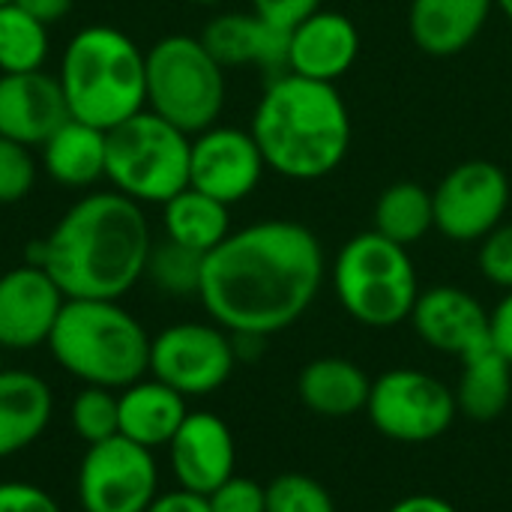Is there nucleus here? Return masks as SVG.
Returning <instances> with one entry per match:
<instances>
[{
  "label": "nucleus",
  "instance_id": "nucleus-28",
  "mask_svg": "<svg viewBox=\"0 0 512 512\" xmlns=\"http://www.w3.org/2000/svg\"><path fill=\"white\" fill-rule=\"evenodd\" d=\"M51 51L48 24L36 21L18 3L0 6V75L36 72Z\"/></svg>",
  "mask_w": 512,
  "mask_h": 512
},
{
  "label": "nucleus",
  "instance_id": "nucleus-38",
  "mask_svg": "<svg viewBox=\"0 0 512 512\" xmlns=\"http://www.w3.org/2000/svg\"><path fill=\"white\" fill-rule=\"evenodd\" d=\"M147 512H210V504L204 495H195L186 489H171V492H159Z\"/></svg>",
  "mask_w": 512,
  "mask_h": 512
},
{
  "label": "nucleus",
  "instance_id": "nucleus-19",
  "mask_svg": "<svg viewBox=\"0 0 512 512\" xmlns=\"http://www.w3.org/2000/svg\"><path fill=\"white\" fill-rule=\"evenodd\" d=\"M288 36L255 12H222L207 21L201 42L225 69L258 66L273 78L288 72Z\"/></svg>",
  "mask_w": 512,
  "mask_h": 512
},
{
  "label": "nucleus",
  "instance_id": "nucleus-26",
  "mask_svg": "<svg viewBox=\"0 0 512 512\" xmlns=\"http://www.w3.org/2000/svg\"><path fill=\"white\" fill-rule=\"evenodd\" d=\"M162 231L165 240L186 246L198 255H207L231 234L228 204L186 186L183 192L162 204Z\"/></svg>",
  "mask_w": 512,
  "mask_h": 512
},
{
  "label": "nucleus",
  "instance_id": "nucleus-3",
  "mask_svg": "<svg viewBox=\"0 0 512 512\" xmlns=\"http://www.w3.org/2000/svg\"><path fill=\"white\" fill-rule=\"evenodd\" d=\"M249 132L267 168L297 183L330 177L351 150V114L336 84L294 72L267 81Z\"/></svg>",
  "mask_w": 512,
  "mask_h": 512
},
{
  "label": "nucleus",
  "instance_id": "nucleus-33",
  "mask_svg": "<svg viewBox=\"0 0 512 512\" xmlns=\"http://www.w3.org/2000/svg\"><path fill=\"white\" fill-rule=\"evenodd\" d=\"M477 267L486 282L501 291H512V222H501L489 237L480 240Z\"/></svg>",
  "mask_w": 512,
  "mask_h": 512
},
{
  "label": "nucleus",
  "instance_id": "nucleus-12",
  "mask_svg": "<svg viewBox=\"0 0 512 512\" xmlns=\"http://www.w3.org/2000/svg\"><path fill=\"white\" fill-rule=\"evenodd\" d=\"M510 177L489 159H468L450 168L432 189L435 228L453 243H480L510 210Z\"/></svg>",
  "mask_w": 512,
  "mask_h": 512
},
{
  "label": "nucleus",
  "instance_id": "nucleus-24",
  "mask_svg": "<svg viewBox=\"0 0 512 512\" xmlns=\"http://www.w3.org/2000/svg\"><path fill=\"white\" fill-rule=\"evenodd\" d=\"M45 174L63 189H90L105 180L108 132L69 117L42 147Z\"/></svg>",
  "mask_w": 512,
  "mask_h": 512
},
{
  "label": "nucleus",
  "instance_id": "nucleus-7",
  "mask_svg": "<svg viewBox=\"0 0 512 512\" xmlns=\"http://www.w3.org/2000/svg\"><path fill=\"white\" fill-rule=\"evenodd\" d=\"M192 135L150 108L108 129L105 180L135 204H165L189 186Z\"/></svg>",
  "mask_w": 512,
  "mask_h": 512
},
{
  "label": "nucleus",
  "instance_id": "nucleus-35",
  "mask_svg": "<svg viewBox=\"0 0 512 512\" xmlns=\"http://www.w3.org/2000/svg\"><path fill=\"white\" fill-rule=\"evenodd\" d=\"M0 512H63L57 498L36 483L3 480L0 483Z\"/></svg>",
  "mask_w": 512,
  "mask_h": 512
},
{
  "label": "nucleus",
  "instance_id": "nucleus-20",
  "mask_svg": "<svg viewBox=\"0 0 512 512\" xmlns=\"http://www.w3.org/2000/svg\"><path fill=\"white\" fill-rule=\"evenodd\" d=\"M51 384L27 369H0V462L30 450L51 426Z\"/></svg>",
  "mask_w": 512,
  "mask_h": 512
},
{
  "label": "nucleus",
  "instance_id": "nucleus-36",
  "mask_svg": "<svg viewBox=\"0 0 512 512\" xmlns=\"http://www.w3.org/2000/svg\"><path fill=\"white\" fill-rule=\"evenodd\" d=\"M324 0H252V12L270 21L279 30H294L300 21H306L312 12L321 9Z\"/></svg>",
  "mask_w": 512,
  "mask_h": 512
},
{
  "label": "nucleus",
  "instance_id": "nucleus-10",
  "mask_svg": "<svg viewBox=\"0 0 512 512\" xmlns=\"http://www.w3.org/2000/svg\"><path fill=\"white\" fill-rule=\"evenodd\" d=\"M234 366L231 333L216 321H177L150 339V375L186 399L225 387Z\"/></svg>",
  "mask_w": 512,
  "mask_h": 512
},
{
  "label": "nucleus",
  "instance_id": "nucleus-1",
  "mask_svg": "<svg viewBox=\"0 0 512 512\" xmlns=\"http://www.w3.org/2000/svg\"><path fill=\"white\" fill-rule=\"evenodd\" d=\"M327 258L312 228L264 219L231 231L204 255L198 300L228 333L276 336L294 327L318 300Z\"/></svg>",
  "mask_w": 512,
  "mask_h": 512
},
{
  "label": "nucleus",
  "instance_id": "nucleus-18",
  "mask_svg": "<svg viewBox=\"0 0 512 512\" xmlns=\"http://www.w3.org/2000/svg\"><path fill=\"white\" fill-rule=\"evenodd\" d=\"M360 54L357 24L333 9H318L288 36V72L336 84Z\"/></svg>",
  "mask_w": 512,
  "mask_h": 512
},
{
  "label": "nucleus",
  "instance_id": "nucleus-21",
  "mask_svg": "<svg viewBox=\"0 0 512 512\" xmlns=\"http://www.w3.org/2000/svg\"><path fill=\"white\" fill-rule=\"evenodd\" d=\"M189 399L174 387L150 378H141L123 390H117V432L132 444L147 450H162L171 444L177 429L189 414Z\"/></svg>",
  "mask_w": 512,
  "mask_h": 512
},
{
  "label": "nucleus",
  "instance_id": "nucleus-44",
  "mask_svg": "<svg viewBox=\"0 0 512 512\" xmlns=\"http://www.w3.org/2000/svg\"><path fill=\"white\" fill-rule=\"evenodd\" d=\"M3 3H12V0H0V6H3Z\"/></svg>",
  "mask_w": 512,
  "mask_h": 512
},
{
  "label": "nucleus",
  "instance_id": "nucleus-34",
  "mask_svg": "<svg viewBox=\"0 0 512 512\" xmlns=\"http://www.w3.org/2000/svg\"><path fill=\"white\" fill-rule=\"evenodd\" d=\"M207 504L210 512H267V486L234 474L213 495H207Z\"/></svg>",
  "mask_w": 512,
  "mask_h": 512
},
{
  "label": "nucleus",
  "instance_id": "nucleus-11",
  "mask_svg": "<svg viewBox=\"0 0 512 512\" xmlns=\"http://www.w3.org/2000/svg\"><path fill=\"white\" fill-rule=\"evenodd\" d=\"M81 512H147L159 495L156 453L123 435L90 444L78 465Z\"/></svg>",
  "mask_w": 512,
  "mask_h": 512
},
{
  "label": "nucleus",
  "instance_id": "nucleus-43",
  "mask_svg": "<svg viewBox=\"0 0 512 512\" xmlns=\"http://www.w3.org/2000/svg\"><path fill=\"white\" fill-rule=\"evenodd\" d=\"M186 3H195V6H219L225 0H186Z\"/></svg>",
  "mask_w": 512,
  "mask_h": 512
},
{
  "label": "nucleus",
  "instance_id": "nucleus-37",
  "mask_svg": "<svg viewBox=\"0 0 512 512\" xmlns=\"http://www.w3.org/2000/svg\"><path fill=\"white\" fill-rule=\"evenodd\" d=\"M489 333L498 354L507 357V363L512 366V291H507L501 303L489 312Z\"/></svg>",
  "mask_w": 512,
  "mask_h": 512
},
{
  "label": "nucleus",
  "instance_id": "nucleus-14",
  "mask_svg": "<svg viewBox=\"0 0 512 512\" xmlns=\"http://www.w3.org/2000/svg\"><path fill=\"white\" fill-rule=\"evenodd\" d=\"M66 294L48 270L24 261L0 273V351L24 354L48 345Z\"/></svg>",
  "mask_w": 512,
  "mask_h": 512
},
{
  "label": "nucleus",
  "instance_id": "nucleus-9",
  "mask_svg": "<svg viewBox=\"0 0 512 512\" xmlns=\"http://www.w3.org/2000/svg\"><path fill=\"white\" fill-rule=\"evenodd\" d=\"M366 414L396 444H429L450 432L459 417L456 393L420 369H390L372 381Z\"/></svg>",
  "mask_w": 512,
  "mask_h": 512
},
{
  "label": "nucleus",
  "instance_id": "nucleus-6",
  "mask_svg": "<svg viewBox=\"0 0 512 512\" xmlns=\"http://www.w3.org/2000/svg\"><path fill=\"white\" fill-rule=\"evenodd\" d=\"M330 285L339 306L363 327L390 330L411 318L420 297L411 252L378 231L354 234L330 264Z\"/></svg>",
  "mask_w": 512,
  "mask_h": 512
},
{
  "label": "nucleus",
  "instance_id": "nucleus-32",
  "mask_svg": "<svg viewBox=\"0 0 512 512\" xmlns=\"http://www.w3.org/2000/svg\"><path fill=\"white\" fill-rule=\"evenodd\" d=\"M36 186L33 150L0 135V204L24 201Z\"/></svg>",
  "mask_w": 512,
  "mask_h": 512
},
{
  "label": "nucleus",
  "instance_id": "nucleus-25",
  "mask_svg": "<svg viewBox=\"0 0 512 512\" xmlns=\"http://www.w3.org/2000/svg\"><path fill=\"white\" fill-rule=\"evenodd\" d=\"M456 408L471 423H495L512 402V366L486 345L462 360V375L456 384Z\"/></svg>",
  "mask_w": 512,
  "mask_h": 512
},
{
  "label": "nucleus",
  "instance_id": "nucleus-16",
  "mask_svg": "<svg viewBox=\"0 0 512 512\" xmlns=\"http://www.w3.org/2000/svg\"><path fill=\"white\" fill-rule=\"evenodd\" d=\"M408 321L432 351L456 360H465L468 354L492 345L486 306L471 291L456 285H435L420 291Z\"/></svg>",
  "mask_w": 512,
  "mask_h": 512
},
{
  "label": "nucleus",
  "instance_id": "nucleus-29",
  "mask_svg": "<svg viewBox=\"0 0 512 512\" xmlns=\"http://www.w3.org/2000/svg\"><path fill=\"white\" fill-rule=\"evenodd\" d=\"M204 273V255L177 246L171 240L153 243L144 279L165 297H198Z\"/></svg>",
  "mask_w": 512,
  "mask_h": 512
},
{
  "label": "nucleus",
  "instance_id": "nucleus-5",
  "mask_svg": "<svg viewBox=\"0 0 512 512\" xmlns=\"http://www.w3.org/2000/svg\"><path fill=\"white\" fill-rule=\"evenodd\" d=\"M150 339L120 300H66L48 351L84 387L123 390L150 375Z\"/></svg>",
  "mask_w": 512,
  "mask_h": 512
},
{
  "label": "nucleus",
  "instance_id": "nucleus-22",
  "mask_svg": "<svg viewBox=\"0 0 512 512\" xmlns=\"http://www.w3.org/2000/svg\"><path fill=\"white\" fill-rule=\"evenodd\" d=\"M495 0H411L408 30L429 57H456L489 24Z\"/></svg>",
  "mask_w": 512,
  "mask_h": 512
},
{
  "label": "nucleus",
  "instance_id": "nucleus-42",
  "mask_svg": "<svg viewBox=\"0 0 512 512\" xmlns=\"http://www.w3.org/2000/svg\"><path fill=\"white\" fill-rule=\"evenodd\" d=\"M495 6L507 15V21L512 24V0H495Z\"/></svg>",
  "mask_w": 512,
  "mask_h": 512
},
{
  "label": "nucleus",
  "instance_id": "nucleus-31",
  "mask_svg": "<svg viewBox=\"0 0 512 512\" xmlns=\"http://www.w3.org/2000/svg\"><path fill=\"white\" fill-rule=\"evenodd\" d=\"M267 512H336V501L306 474H282L267 486Z\"/></svg>",
  "mask_w": 512,
  "mask_h": 512
},
{
  "label": "nucleus",
  "instance_id": "nucleus-41",
  "mask_svg": "<svg viewBox=\"0 0 512 512\" xmlns=\"http://www.w3.org/2000/svg\"><path fill=\"white\" fill-rule=\"evenodd\" d=\"M231 342H234L237 363H255L264 354L267 336H258V333H231Z\"/></svg>",
  "mask_w": 512,
  "mask_h": 512
},
{
  "label": "nucleus",
  "instance_id": "nucleus-23",
  "mask_svg": "<svg viewBox=\"0 0 512 512\" xmlns=\"http://www.w3.org/2000/svg\"><path fill=\"white\" fill-rule=\"evenodd\" d=\"M372 381L369 375L345 357H318L306 363L297 375L300 402L327 420H345L366 411Z\"/></svg>",
  "mask_w": 512,
  "mask_h": 512
},
{
  "label": "nucleus",
  "instance_id": "nucleus-27",
  "mask_svg": "<svg viewBox=\"0 0 512 512\" xmlns=\"http://www.w3.org/2000/svg\"><path fill=\"white\" fill-rule=\"evenodd\" d=\"M435 228L432 192L414 180L390 183L375 201V228L381 237L411 249Z\"/></svg>",
  "mask_w": 512,
  "mask_h": 512
},
{
  "label": "nucleus",
  "instance_id": "nucleus-8",
  "mask_svg": "<svg viewBox=\"0 0 512 512\" xmlns=\"http://www.w3.org/2000/svg\"><path fill=\"white\" fill-rule=\"evenodd\" d=\"M225 93V66L201 36L171 33L147 48V108L186 135L219 123Z\"/></svg>",
  "mask_w": 512,
  "mask_h": 512
},
{
  "label": "nucleus",
  "instance_id": "nucleus-17",
  "mask_svg": "<svg viewBox=\"0 0 512 512\" xmlns=\"http://www.w3.org/2000/svg\"><path fill=\"white\" fill-rule=\"evenodd\" d=\"M69 108L57 75L42 69L0 75V135L24 147H42L63 123Z\"/></svg>",
  "mask_w": 512,
  "mask_h": 512
},
{
  "label": "nucleus",
  "instance_id": "nucleus-39",
  "mask_svg": "<svg viewBox=\"0 0 512 512\" xmlns=\"http://www.w3.org/2000/svg\"><path fill=\"white\" fill-rule=\"evenodd\" d=\"M12 3H18L36 21H42V24L51 27V24H57L60 18H66L72 12V3L75 0H12Z\"/></svg>",
  "mask_w": 512,
  "mask_h": 512
},
{
  "label": "nucleus",
  "instance_id": "nucleus-13",
  "mask_svg": "<svg viewBox=\"0 0 512 512\" xmlns=\"http://www.w3.org/2000/svg\"><path fill=\"white\" fill-rule=\"evenodd\" d=\"M264 171L267 162L249 129L216 123L192 135V150H189L192 189L231 207L246 201L258 189Z\"/></svg>",
  "mask_w": 512,
  "mask_h": 512
},
{
  "label": "nucleus",
  "instance_id": "nucleus-4",
  "mask_svg": "<svg viewBox=\"0 0 512 512\" xmlns=\"http://www.w3.org/2000/svg\"><path fill=\"white\" fill-rule=\"evenodd\" d=\"M69 117L102 132L147 108V51L114 24L81 27L60 54Z\"/></svg>",
  "mask_w": 512,
  "mask_h": 512
},
{
  "label": "nucleus",
  "instance_id": "nucleus-2",
  "mask_svg": "<svg viewBox=\"0 0 512 512\" xmlns=\"http://www.w3.org/2000/svg\"><path fill=\"white\" fill-rule=\"evenodd\" d=\"M150 249L144 207L111 189L78 198L30 243L27 261L48 270L66 300H120L144 279Z\"/></svg>",
  "mask_w": 512,
  "mask_h": 512
},
{
  "label": "nucleus",
  "instance_id": "nucleus-15",
  "mask_svg": "<svg viewBox=\"0 0 512 512\" xmlns=\"http://www.w3.org/2000/svg\"><path fill=\"white\" fill-rule=\"evenodd\" d=\"M168 465L177 489L195 495H213L237 468V444L228 423L213 411H189L177 435L171 438Z\"/></svg>",
  "mask_w": 512,
  "mask_h": 512
},
{
  "label": "nucleus",
  "instance_id": "nucleus-40",
  "mask_svg": "<svg viewBox=\"0 0 512 512\" xmlns=\"http://www.w3.org/2000/svg\"><path fill=\"white\" fill-rule=\"evenodd\" d=\"M387 512H459L450 501L438 498V495H408L402 501H396Z\"/></svg>",
  "mask_w": 512,
  "mask_h": 512
},
{
  "label": "nucleus",
  "instance_id": "nucleus-30",
  "mask_svg": "<svg viewBox=\"0 0 512 512\" xmlns=\"http://www.w3.org/2000/svg\"><path fill=\"white\" fill-rule=\"evenodd\" d=\"M69 423L87 447L120 435L117 432V390L81 387V393L69 405Z\"/></svg>",
  "mask_w": 512,
  "mask_h": 512
}]
</instances>
